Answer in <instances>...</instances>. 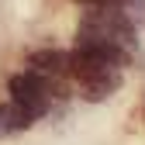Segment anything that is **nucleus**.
Segmentation results:
<instances>
[{
  "mask_svg": "<svg viewBox=\"0 0 145 145\" xmlns=\"http://www.w3.org/2000/svg\"><path fill=\"white\" fill-rule=\"evenodd\" d=\"M80 45H135V28L131 21L124 17L118 7H100V10H90L83 21H80Z\"/></svg>",
  "mask_w": 145,
  "mask_h": 145,
  "instance_id": "nucleus-1",
  "label": "nucleus"
},
{
  "mask_svg": "<svg viewBox=\"0 0 145 145\" xmlns=\"http://www.w3.org/2000/svg\"><path fill=\"white\" fill-rule=\"evenodd\" d=\"M7 90H10V104L28 111L35 121L48 111V83L38 72H17V76H10Z\"/></svg>",
  "mask_w": 145,
  "mask_h": 145,
  "instance_id": "nucleus-2",
  "label": "nucleus"
},
{
  "mask_svg": "<svg viewBox=\"0 0 145 145\" xmlns=\"http://www.w3.org/2000/svg\"><path fill=\"white\" fill-rule=\"evenodd\" d=\"M118 90V72H86L83 76V97L86 100H107Z\"/></svg>",
  "mask_w": 145,
  "mask_h": 145,
  "instance_id": "nucleus-3",
  "label": "nucleus"
},
{
  "mask_svg": "<svg viewBox=\"0 0 145 145\" xmlns=\"http://www.w3.org/2000/svg\"><path fill=\"white\" fill-rule=\"evenodd\" d=\"M28 62L35 69H42V72H69V52H62V48H42V52H31Z\"/></svg>",
  "mask_w": 145,
  "mask_h": 145,
  "instance_id": "nucleus-4",
  "label": "nucleus"
},
{
  "mask_svg": "<svg viewBox=\"0 0 145 145\" xmlns=\"http://www.w3.org/2000/svg\"><path fill=\"white\" fill-rule=\"evenodd\" d=\"M35 124V118L28 114V111H21V107H7V131H24V128H31Z\"/></svg>",
  "mask_w": 145,
  "mask_h": 145,
  "instance_id": "nucleus-5",
  "label": "nucleus"
},
{
  "mask_svg": "<svg viewBox=\"0 0 145 145\" xmlns=\"http://www.w3.org/2000/svg\"><path fill=\"white\" fill-rule=\"evenodd\" d=\"M80 4H90V7H118L121 0H80Z\"/></svg>",
  "mask_w": 145,
  "mask_h": 145,
  "instance_id": "nucleus-6",
  "label": "nucleus"
},
{
  "mask_svg": "<svg viewBox=\"0 0 145 145\" xmlns=\"http://www.w3.org/2000/svg\"><path fill=\"white\" fill-rule=\"evenodd\" d=\"M0 135H7V107H0Z\"/></svg>",
  "mask_w": 145,
  "mask_h": 145,
  "instance_id": "nucleus-7",
  "label": "nucleus"
}]
</instances>
